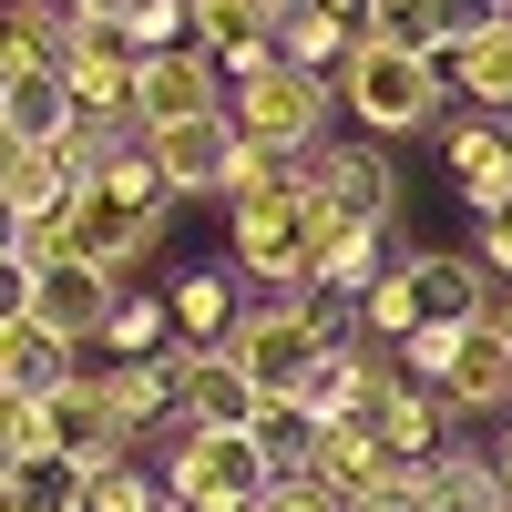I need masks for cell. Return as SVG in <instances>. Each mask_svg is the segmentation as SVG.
I'll return each mask as SVG.
<instances>
[{
  "label": "cell",
  "instance_id": "cell-1",
  "mask_svg": "<svg viewBox=\"0 0 512 512\" xmlns=\"http://www.w3.org/2000/svg\"><path fill=\"white\" fill-rule=\"evenodd\" d=\"M338 103L369 144H400V134H431L441 103H451V72L420 52V41H359L349 72H338Z\"/></svg>",
  "mask_w": 512,
  "mask_h": 512
},
{
  "label": "cell",
  "instance_id": "cell-2",
  "mask_svg": "<svg viewBox=\"0 0 512 512\" xmlns=\"http://www.w3.org/2000/svg\"><path fill=\"white\" fill-rule=\"evenodd\" d=\"M328 113H338V82L328 72H297V62H267V72L226 82V123H236L246 144H267V154L328 144Z\"/></svg>",
  "mask_w": 512,
  "mask_h": 512
},
{
  "label": "cell",
  "instance_id": "cell-3",
  "mask_svg": "<svg viewBox=\"0 0 512 512\" xmlns=\"http://www.w3.org/2000/svg\"><path fill=\"white\" fill-rule=\"evenodd\" d=\"M267 451H256V431H175L164 441V502L175 512H256V492H267Z\"/></svg>",
  "mask_w": 512,
  "mask_h": 512
},
{
  "label": "cell",
  "instance_id": "cell-4",
  "mask_svg": "<svg viewBox=\"0 0 512 512\" xmlns=\"http://www.w3.org/2000/svg\"><path fill=\"white\" fill-rule=\"evenodd\" d=\"M41 420H52V461H72V472H113V461H134V431L113 420L103 400V369H72L41 390Z\"/></svg>",
  "mask_w": 512,
  "mask_h": 512
},
{
  "label": "cell",
  "instance_id": "cell-5",
  "mask_svg": "<svg viewBox=\"0 0 512 512\" xmlns=\"http://www.w3.org/2000/svg\"><path fill=\"white\" fill-rule=\"evenodd\" d=\"M175 359V410H185V431H256V410H267V390L246 379L236 349H164Z\"/></svg>",
  "mask_w": 512,
  "mask_h": 512
},
{
  "label": "cell",
  "instance_id": "cell-6",
  "mask_svg": "<svg viewBox=\"0 0 512 512\" xmlns=\"http://www.w3.org/2000/svg\"><path fill=\"white\" fill-rule=\"evenodd\" d=\"M195 113H226V72L216 52H144L134 62V123L144 134H164V123H195Z\"/></svg>",
  "mask_w": 512,
  "mask_h": 512
},
{
  "label": "cell",
  "instance_id": "cell-7",
  "mask_svg": "<svg viewBox=\"0 0 512 512\" xmlns=\"http://www.w3.org/2000/svg\"><path fill=\"white\" fill-rule=\"evenodd\" d=\"M113 308H123V277H113V267H82V256L31 267V318L52 328V338H72V349H93Z\"/></svg>",
  "mask_w": 512,
  "mask_h": 512
},
{
  "label": "cell",
  "instance_id": "cell-8",
  "mask_svg": "<svg viewBox=\"0 0 512 512\" xmlns=\"http://www.w3.org/2000/svg\"><path fill=\"white\" fill-rule=\"evenodd\" d=\"M441 164H451V195L472 216H512V123L472 113V123H441Z\"/></svg>",
  "mask_w": 512,
  "mask_h": 512
},
{
  "label": "cell",
  "instance_id": "cell-9",
  "mask_svg": "<svg viewBox=\"0 0 512 512\" xmlns=\"http://www.w3.org/2000/svg\"><path fill=\"white\" fill-rule=\"evenodd\" d=\"M431 390H441L461 420H492V410H512V338H502L492 318L451 328V359H441V379H431Z\"/></svg>",
  "mask_w": 512,
  "mask_h": 512
},
{
  "label": "cell",
  "instance_id": "cell-10",
  "mask_svg": "<svg viewBox=\"0 0 512 512\" xmlns=\"http://www.w3.org/2000/svg\"><path fill=\"white\" fill-rule=\"evenodd\" d=\"M185 21H195V52H216L226 82L277 62V0H185Z\"/></svg>",
  "mask_w": 512,
  "mask_h": 512
},
{
  "label": "cell",
  "instance_id": "cell-11",
  "mask_svg": "<svg viewBox=\"0 0 512 512\" xmlns=\"http://www.w3.org/2000/svg\"><path fill=\"white\" fill-rule=\"evenodd\" d=\"M144 154H154V175L175 185V205H185V195H226V164H236V123H226V113L164 123V134H144Z\"/></svg>",
  "mask_w": 512,
  "mask_h": 512
},
{
  "label": "cell",
  "instance_id": "cell-12",
  "mask_svg": "<svg viewBox=\"0 0 512 512\" xmlns=\"http://www.w3.org/2000/svg\"><path fill=\"white\" fill-rule=\"evenodd\" d=\"M400 267L420 277V328H472L492 308V277L472 246H400Z\"/></svg>",
  "mask_w": 512,
  "mask_h": 512
},
{
  "label": "cell",
  "instance_id": "cell-13",
  "mask_svg": "<svg viewBox=\"0 0 512 512\" xmlns=\"http://www.w3.org/2000/svg\"><path fill=\"white\" fill-rule=\"evenodd\" d=\"M103 400H113L123 431H134V451L185 431V410H175V359H103Z\"/></svg>",
  "mask_w": 512,
  "mask_h": 512
},
{
  "label": "cell",
  "instance_id": "cell-14",
  "mask_svg": "<svg viewBox=\"0 0 512 512\" xmlns=\"http://www.w3.org/2000/svg\"><path fill=\"white\" fill-rule=\"evenodd\" d=\"M451 420H461V410L431 390V379H410V369H400V379H390V400L369 410V431H379V451H390V461H431V451L451 441Z\"/></svg>",
  "mask_w": 512,
  "mask_h": 512
},
{
  "label": "cell",
  "instance_id": "cell-15",
  "mask_svg": "<svg viewBox=\"0 0 512 512\" xmlns=\"http://www.w3.org/2000/svg\"><path fill=\"white\" fill-rule=\"evenodd\" d=\"M62 82H72V113L134 123V52H123L113 31H82V41H72V62H62ZM134 134H144V123H134Z\"/></svg>",
  "mask_w": 512,
  "mask_h": 512
},
{
  "label": "cell",
  "instance_id": "cell-16",
  "mask_svg": "<svg viewBox=\"0 0 512 512\" xmlns=\"http://www.w3.org/2000/svg\"><path fill=\"white\" fill-rule=\"evenodd\" d=\"M93 31L72 11V0H0V72H21V62H72V41Z\"/></svg>",
  "mask_w": 512,
  "mask_h": 512
},
{
  "label": "cell",
  "instance_id": "cell-17",
  "mask_svg": "<svg viewBox=\"0 0 512 512\" xmlns=\"http://www.w3.org/2000/svg\"><path fill=\"white\" fill-rule=\"evenodd\" d=\"M379 277H390V226H349V216H328V226H318V287L359 308Z\"/></svg>",
  "mask_w": 512,
  "mask_h": 512
},
{
  "label": "cell",
  "instance_id": "cell-18",
  "mask_svg": "<svg viewBox=\"0 0 512 512\" xmlns=\"http://www.w3.org/2000/svg\"><path fill=\"white\" fill-rule=\"evenodd\" d=\"M164 308H175V338H185V349H216V338L246 318V297H236V267H185L175 287H164Z\"/></svg>",
  "mask_w": 512,
  "mask_h": 512
},
{
  "label": "cell",
  "instance_id": "cell-19",
  "mask_svg": "<svg viewBox=\"0 0 512 512\" xmlns=\"http://www.w3.org/2000/svg\"><path fill=\"white\" fill-rule=\"evenodd\" d=\"M420 492H431V512H502L512 492H502V461L492 451H461V441H441L431 461H420Z\"/></svg>",
  "mask_w": 512,
  "mask_h": 512
},
{
  "label": "cell",
  "instance_id": "cell-20",
  "mask_svg": "<svg viewBox=\"0 0 512 512\" xmlns=\"http://www.w3.org/2000/svg\"><path fill=\"white\" fill-rule=\"evenodd\" d=\"M82 369V349H72V338H52V328H41V318H0V390H52V379H72Z\"/></svg>",
  "mask_w": 512,
  "mask_h": 512
},
{
  "label": "cell",
  "instance_id": "cell-21",
  "mask_svg": "<svg viewBox=\"0 0 512 512\" xmlns=\"http://www.w3.org/2000/svg\"><path fill=\"white\" fill-rule=\"evenodd\" d=\"M0 113H11L21 144H62V123H72V82H62L52 62H21V72H0Z\"/></svg>",
  "mask_w": 512,
  "mask_h": 512
},
{
  "label": "cell",
  "instance_id": "cell-22",
  "mask_svg": "<svg viewBox=\"0 0 512 512\" xmlns=\"http://www.w3.org/2000/svg\"><path fill=\"white\" fill-rule=\"evenodd\" d=\"M349 52H359V21H338V11H277V62H297V72H349Z\"/></svg>",
  "mask_w": 512,
  "mask_h": 512
},
{
  "label": "cell",
  "instance_id": "cell-23",
  "mask_svg": "<svg viewBox=\"0 0 512 512\" xmlns=\"http://www.w3.org/2000/svg\"><path fill=\"white\" fill-rule=\"evenodd\" d=\"M441 72H451V93H461V103H482V113L512 123V21H492L482 41H461Z\"/></svg>",
  "mask_w": 512,
  "mask_h": 512
},
{
  "label": "cell",
  "instance_id": "cell-24",
  "mask_svg": "<svg viewBox=\"0 0 512 512\" xmlns=\"http://www.w3.org/2000/svg\"><path fill=\"white\" fill-rule=\"evenodd\" d=\"M379 461H390V451H379V431H369V420H328V431H318V451H308V472H318L338 502H359V492L379 482Z\"/></svg>",
  "mask_w": 512,
  "mask_h": 512
},
{
  "label": "cell",
  "instance_id": "cell-25",
  "mask_svg": "<svg viewBox=\"0 0 512 512\" xmlns=\"http://www.w3.org/2000/svg\"><path fill=\"white\" fill-rule=\"evenodd\" d=\"M359 338H369V349H410V338H420V277L400 267V256H390V277L359 297Z\"/></svg>",
  "mask_w": 512,
  "mask_h": 512
},
{
  "label": "cell",
  "instance_id": "cell-26",
  "mask_svg": "<svg viewBox=\"0 0 512 512\" xmlns=\"http://www.w3.org/2000/svg\"><path fill=\"white\" fill-rule=\"evenodd\" d=\"M164 349H175V308L123 287V308L103 318V359H164Z\"/></svg>",
  "mask_w": 512,
  "mask_h": 512
},
{
  "label": "cell",
  "instance_id": "cell-27",
  "mask_svg": "<svg viewBox=\"0 0 512 512\" xmlns=\"http://www.w3.org/2000/svg\"><path fill=\"white\" fill-rule=\"evenodd\" d=\"M492 21H502V0H420V31H410V41H420L431 62H451L461 41H482Z\"/></svg>",
  "mask_w": 512,
  "mask_h": 512
},
{
  "label": "cell",
  "instance_id": "cell-28",
  "mask_svg": "<svg viewBox=\"0 0 512 512\" xmlns=\"http://www.w3.org/2000/svg\"><path fill=\"white\" fill-rule=\"evenodd\" d=\"M0 195H11V205H21L31 226H52L62 205H72V175H62V154H52V144H31V154H21V175L0 185Z\"/></svg>",
  "mask_w": 512,
  "mask_h": 512
},
{
  "label": "cell",
  "instance_id": "cell-29",
  "mask_svg": "<svg viewBox=\"0 0 512 512\" xmlns=\"http://www.w3.org/2000/svg\"><path fill=\"white\" fill-rule=\"evenodd\" d=\"M256 451H267V472H308V451H318V420L297 410V400H267V410H256Z\"/></svg>",
  "mask_w": 512,
  "mask_h": 512
},
{
  "label": "cell",
  "instance_id": "cell-30",
  "mask_svg": "<svg viewBox=\"0 0 512 512\" xmlns=\"http://www.w3.org/2000/svg\"><path fill=\"white\" fill-rule=\"evenodd\" d=\"M113 41H123V52H185V41H195V21H185V0H134V11H123L113 21Z\"/></svg>",
  "mask_w": 512,
  "mask_h": 512
},
{
  "label": "cell",
  "instance_id": "cell-31",
  "mask_svg": "<svg viewBox=\"0 0 512 512\" xmlns=\"http://www.w3.org/2000/svg\"><path fill=\"white\" fill-rule=\"evenodd\" d=\"M0 461H11V472H41V461H52V420H41L31 390H0Z\"/></svg>",
  "mask_w": 512,
  "mask_h": 512
},
{
  "label": "cell",
  "instance_id": "cell-32",
  "mask_svg": "<svg viewBox=\"0 0 512 512\" xmlns=\"http://www.w3.org/2000/svg\"><path fill=\"white\" fill-rule=\"evenodd\" d=\"M349 512H431V492H420V461H379V482H369Z\"/></svg>",
  "mask_w": 512,
  "mask_h": 512
},
{
  "label": "cell",
  "instance_id": "cell-33",
  "mask_svg": "<svg viewBox=\"0 0 512 512\" xmlns=\"http://www.w3.org/2000/svg\"><path fill=\"white\" fill-rule=\"evenodd\" d=\"M256 512H349V502H338L318 472H277L267 492H256Z\"/></svg>",
  "mask_w": 512,
  "mask_h": 512
},
{
  "label": "cell",
  "instance_id": "cell-34",
  "mask_svg": "<svg viewBox=\"0 0 512 512\" xmlns=\"http://www.w3.org/2000/svg\"><path fill=\"white\" fill-rule=\"evenodd\" d=\"M420 31V0H359V41H410Z\"/></svg>",
  "mask_w": 512,
  "mask_h": 512
},
{
  "label": "cell",
  "instance_id": "cell-35",
  "mask_svg": "<svg viewBox=\"0 0 512 512\" xmlns=\"http://www.w3.org/2000/svg\"><path fill=\"white\" fill-rule=\"evenodd\" d=\"M472 256H482V277H492V287H512V216H482Z\"/></svg>",
  "mask_w": 512,
  "mask_h": 512
},
{
  "label": "cell",
  "instance_id": "cell-36",
  "mask_svg": "<svg viewBox=\"0 0 512 512\" xmlns=\"http://www.w3.org/2000/svg\"><path fill=\"white\" fill-rule=\"evenodd\" d=\"M0 318H31V256H0Z\"/></svg>",
  "mask_w": 512,
  "mask_h": 512
},
{
  "label": "cell",
  "instance_id": "cell-37",
  "mask_svg": "<svg viewBox=\"0 0 512 512\" xmlns=\"http://www.w3.org/2000/svg\"><path fill=\"white\" fill-rule=\"evenodd\" d=\"M0 256H31V216H21L11 195H0Z\"/></svg>",
  "mask_w": 512,
  "mask_h": 512
},
{
  "label": "cell",
  "instance_id": "cell-38",
  "mask_svg": "<svg viewBox=\"0 0 512 512\" xmlns=\"http://www.w3.org/2000/svg\"><path fill=\"white\" fill-rule=\"evenodd\" d=\"M0 512H31V472H11V461H0Z\"/></svg>",
  "mask_w": 512,
  "mask_h": 512
},
{
  "label": "cell",
  "instance_id": "cell-39",
  "mask_svg": "<svg viewBox=\"0 0 512 512\" xmlns=\"http://www.w3.org/2000/svg\"><path fill=\"white\" fill-rule=\"evenodd\" d=\"M21 154H31V144L11 134V113H0V185H11V175H21Z\"/></svg>",
  "mask_w": 512,
  "mask_h": 512
},
{
  "label": "cell",
  "instance_id": "cell-40",
  "mask_svg": "<svg viewBox=\"0 0 512 512\" xmlns=\"http://www.w3.org/2000/svg\"><path fill=\"white\" fill-rule=\"evenodd\" d=\"M72 11H82V21H93V31H113L123 11H134V0H72Z\"/></svg>",
  "mask_w": 512,
  "mask_h": 512
},
{
  "label": "cell",
  "instance_id": "cell-41",
  "mask_svg": "<svg viewBox=\"0 0 512 512\" xmlns=\"http://www.w3.org/2000/svg\"><path fill=\"white\" fill-rule=\"evenodd\" d=\"M482 318H492V328L512 338V287H492V308H482Z\"/></svg>",
  "mask_w": 512,
  "mask_h": 512
},
{
  "label": "cell",
  "instance_id": "cell-42",
  "mask_svg": "<svg viewBox=\"0 0 512 512\" xmlns=\"http://www.w3.org/2000/svg\"><path fill=\"white\" fill-rule=\"evenodd\" d=\"M492 461H502V492H512V431H502V441H492Z\"/></svg>",
  "mask_w": 512,
  "mask_h": 512
},
{
  "label": "cell",
  "instance_id": "cell-43",
  "mask_svg": "<svg viewBox=\"0 0 512 512\" xmlns=\"http://www.w3.org/2000/svg\"><path fill=\"white\" fill-rule=\"evenodd\" d=\"M277 11H308V0H277Z\"/></svg>",
  "mask_w": 512,
  "mask_h": 512
},
{
  "label": "cell",
  "instance_id": "cell-44",
  "mask_svg": "<svg viewBox=\"0 0 512 512\" xmlns=\"http://www.w3.org/2000/svg\"><path fill=\"white\" fill-rule=\"evenodd\" d=\"M502 512H512V502H502Z\"/></svg>",
  "mask_w": 512,
  "mask_h": 512
}]
</instances>
